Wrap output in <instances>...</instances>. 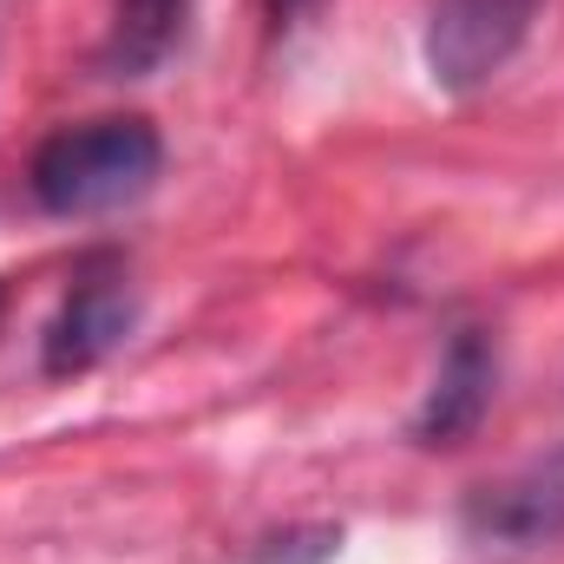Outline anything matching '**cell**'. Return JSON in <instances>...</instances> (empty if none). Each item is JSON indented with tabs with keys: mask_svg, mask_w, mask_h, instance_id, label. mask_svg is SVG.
Instances as JSON below:
<instances>
[{
	"mask_svg": "<svg viewBox=\"0 0 564 564\" xmlns=\"http://www.w3.org/2000/svg\"><path fill=\"white\" fill-rule=\"evenodd\" d=\"M184 20H191V0H112L106 40H99V66H106L112 79H144V73H158V66L177 53Z\"/></svg>",
	"mask_w": 564,
	"mask_h": 564,
	"instance_id": "8992f818",
	"label": "cell"
},
{
	"mask_svg": "<svg viewBox=\"0 0 564 564\" xmlns=\"http://www.w3.org/2000/svg\"><path fill=\"white\" fill-rule=\"evenodd\" d=\"M466 539L473 545H506V552H532V545H552L564 532V446L479 486L459 512Z\"/></svg>",
	"mask_w": 564,
	"mask_h": 564,
	"instance_id": "277c9868",
	"label": "cell"
},
{
	"mask_svg": "<svg viewBox=\"0 0 564 564\" xmlns=\"http://www.w3.org/2000/svg\"><path fill=\"white\" fill-rule=\"evenodd\" d=\"M302 7H308V0H270V13H276V20H295Z\"/></svg>",
	"mask_w": 564,
	"mask_h": 564,
	"instance_id": "ba28073f",
	"label": "cell"
},
{
	"mask_svg": "<svg viewBox=\"0 0 564 564\" xmlns=\"http://www.w3.org/2000/svg\"><path fill=\"white\" fill-rule=\"evenodd\" d=\"M545 0H426L421 53L440 93H479L492 86L519 46L532 40Z\"/></svg>",
	"mask_w": 564,
	"mask_h": 564,
	"instance_id": "7a4b0ae2",
	"label": "cell"
},
{
	"mask_svg": "<svg viewBox=\"0 0 564 564\" xmlns=\"http://www.w3.org/2000/svg\"><path fill=\"white\" fill-rule=\"evenodd\" d=\"M341 552V525H289L276 539H263L250 564H328Z\"/></svg>",
	"mask_w": 564,
	"mask_h": 564,
	"instance_id": "52a82bcc",
	"label": "cell"
},
{
	"mask_svg": "<svg viewBox=\"0 0 564 564\" xmlns=\"http://www.w3.org/2000/svg\"><path fill=\"white\" fill-rule=\"evenodd\" d=\"M158 164H164V144L144 119H93L40 144L26 184L46 217H106L151 191Z\"/></svg>",
	"mask_w": 564,
	"mask_h": 564,
	"instance_id": "6da1fadb",
	"label": "cell"
},
{
	"mask_svg": "<svg viewBox=\"0 0 564 564\" xmlns=\"http://www.w3.org/2000/svg\"><path fill=\"white\" fill-rule=\"evenodd\" d=\"M492 394H499V348H492L486 328H459L440 355V375L426 388L421 414H414V440L421 446H459L486 421Z\"/></svg>",
	"mask_w": 564,
	"mask_h": 564,
	"instance_id": "5b68a950",
	"label": "cell"
},
{
	"mask_svg": "<svg viewBox=\"0 0 564 564\" xmlns=\"http://www.w3.org/2000/svg\"><path fill=\"white\" fill-rule=\"evenodd\" d=\"M132 322H139L132 276H126L112 257L86 263V270H79V282H73V295L59 302V315L46 322V348H40L46 375H53V381H66V375L99 368L112 348H126Z\"/></svg>",
	"mask_w": 564,
	"mask_h": 564,
	"instance_id": "3957f363",
	"label": "cell"
}]
</instances>
